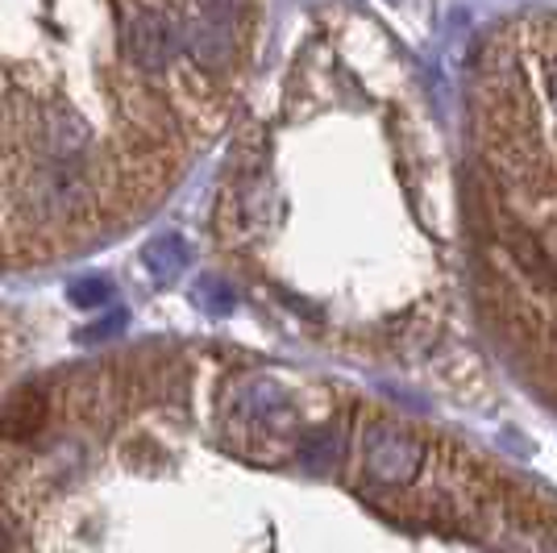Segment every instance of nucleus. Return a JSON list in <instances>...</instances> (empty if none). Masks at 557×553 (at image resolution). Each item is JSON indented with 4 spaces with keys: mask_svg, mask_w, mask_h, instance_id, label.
I'll return each mask as SVG.
<instances>
[{
    "mask_svg": "<svg viewBox=\"0 0 557 553\" xmlns=\"http://www.w3.org/2000/svg\"><path fill=\"white\" fill-rule=\"evenodd\" d=\"M184 54L196 67L221 75V71L233 67L237 38H233V29H225V25H212L200 13H191V17H184Z\"/></svg>",
    "mask_w": 557,
    "mask_h": 553,
    "instance_id": "20e7f679",
    "label": "nucleus"
},
{
    "mask_svg": "<svg viewBox=\"0 0 557 553\" xmlns=\"http://www.w3.org/2000/svg\"><path fill=\"white\" fill-rule=\"evenodd\" d=\"M487 88L474 230L495 267L511 342L557 395V34L499 54Z\"/></svg>",
    "mask_w": 557,
    "mask_h": 553,
    "instance_id": "f257e3e1",
    "label": "nucleus"
},
{
    "mask_svg": "<svg viewBox=\"0 0 557 553\" xmlns=\"http://www.w3.org/2000/svg\"><path fill=\"white\" fill-rule=\"evenodd\" d=\"M47 425V392L25 388L0 408V441H25Z\"/></svg>",
    "mask_w": 557,
    "mask_h": 553,
    "instance_id": "39448f33",
    "label": "nucleus"
},
{
    "mask_svg": "<svg viewBox=\"0 0 557 553\" xmlns=\"http://www.w3.org/2000/svg\"><path fill=\"white\" fill-rule=\"evenodd\" d=\"M141 262H146V271L154 279H175L184 271L187 262V250L180 237H159V242H150L146 254H141Z\"/></svg>",
    "mask_w": 557,
    "mask_h": 553,
    "instance_id": "0eeeda50",
    "label": "nucleus"
},
{
    "mask_svg": "<svg viewBox=\"0 0 557 553\" xmlns=\"http://www.w3.org/2000/svg\"><path fill=\"white\" fill-rule=\"evenodd\" d=\"M121 50L141 75H166L184 54V22L163 9H138L121 22Z\"/></svg>",
    "mask_w": 557,
    "mask_h": 553,
    "instance_id": "7ed1b4c3",
    "label": "nucleus"
},
{
    "mask_svg": "<svg viewBox=\"0 0 557 553\" xmlns=\"http://www.w3.org/2000/svg\"><path fill=\"white\" fill-rule=\"evenodd\" d=\"M358 454H362V479L371 487H392V491L417 487V479L424 475V462H429L424 441H417L399 425H387V420H371L362 429Z\"/></svg>",
    "mask_w": 557,
    "mask_h": 553,
    "instance_id": "f03ea898",
    "label": "nucleus"
},
{
    "mask_svg": "<svg viewBox=\"0 0 557 553\" xmlns=\"http://www.w3.org/2000/svg\"><path fill=\"white\" fill-rule=\"evenodd\" d=\"M71 300L84 304V308H92V304L109 300V287H104V283H96V279H84V283H75V287H71Z\"/></svg>",
    "mask_w": 557,
    "mask_h": 553,
    "instance_id": "6e6552de",
    "label": "nucleus"
},
{
    "mask_svg": "<svg viewBox=\"0 0 557 553\" xmlns=\"http://www.w3.org/2000/svg\"><path fill=\"white\" fill-rule=\"evenodd\" d=\"M296 454H300L304 470H312V475H329L337 462L346 458V433H342V425H317V429H304L300 441H296Z\"/></svg>",
    "mask_w": 557,
    "mask_h": 553,
    "instance_id": "423d86ee",
    "label": "nucleus"
}]
</instances>
